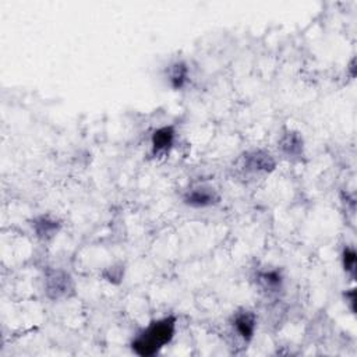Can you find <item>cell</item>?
Instances as JSON below:
<instances>
[{"label":"cell","mask_w":357,"mask_h":357,"mask_svg":"<svg viewBox=\"0 0 357 357\" xmlns=\"http://www.w3.org/2000/svg\"><path fill=\"white\" fill-rule=\"evenodd\" d=\"M176 333V317L169 315L152 321L131 342V349L141 357L156 354L163 346L172 342Z\"/></svg>","instance_id":"cell-1"},{"label":"cell","mask_w":357,"mask_h":357,"mask_svg":"<svg viewBox=\"0 0 357 357\" xmlns=\"http://www.w3.org/2000/svg\"><path fill=\"white\" fill-rule=\"evenodd\" d=\"M276 167L275 156L262 148H254L244 151L233 162L234 177L243 180L244 183H252L262 180L269 176Z\"/></svg>","instance_id":"cell-2"},{"label":"cell","mask_w":357,"mask_h":357,"mask_svg":"<svg viewBox=\"0 0 357 357\" xmlns=\"http://www.w3.org/2000/svg\"><path fill=\"white\" fill-rule=\"evenodd\" d=\"M45 294L52 301L67 300L75 294V282L73 276L63 269H47L43 278Z\"/></svg>","instance_id":"cell-3"},{"label":"cell","mask_w":357,"mask_h":357,"mask_svg":"<svg viewBox=\"0 0 357 357\" xmlns=\"http://www.w3.org/2000/svg\"><path fill=\"white\" fill-rule=\"evenodd\" d=\"M220 202V194L219 191L205 183L194 184L185 192L183 194V204H185L190 208L202 209V208H211Z\"/></svg>","instance_id":"cell-4"},{"label":"cell","mask_w":357,"mask_h":357,"mask_svg":"<svg viewBox=\"0 0 357 357\" xmlns=\"http://www.w3.org/2000/svg\"><path fill=\"white\" fill-rule=\"evenodd\" d=\"M278 149L283 158L300 160L304 156V138L298 131L287 128L279 135Z\"/></svg>","instance_id":"cell-5"},{"label":"cell","mask_w":357,"mask_h":357,"mask_svg":"<svg viewBox=\"0 0 357 357\" xmlns=\"http://www.w3.org/2000/svg\"><path fill=\"white\" fill-rule=\"evenodd\" d=\"M230 324L233 333H236V336L243 342L248 343L254 337L257 329V314L252 310L241 308L233 314Z\"/></svg>","instance_id":"cell-6"},{"label":"cell","mask_w":357,"mask_h":357,"mask_svg":"<svg viewBox=\"0 0 357 357\" xmlns=\"http://www.w3.org/2000/svg\"><path fill=\"white\" fill-rule=\"evenodd\" d=\"M31 226H32L35 236L40 241L49 243L59 234V231L61 229V222L50 213H42L32 219Z\"/></svg>","instance_id":"cell-7"},{"label":"cell","mask_w":357,"mask_h":357,"mask_svg":"<svg viewBox=\"0 0 357 357\" xmlns=\"http://www.w3.org/2000/svg\"><path fill=\"white\" fill-rule=\"evenodd\" d=\"M255 284L257 287L265 293L266 296L278 294L283 290L284 278L282 275L280 269L271 268V269H262L255 273Z\"/></svg>","instance_id":"cell-8"},{"label":"cell","mask_w":357,"mask_h":357,"mask_svg":"<svg viewBox=\"0 0 357 357\" xmlns=\"http://www.w3.org/2000/svg\"><path fill=\"white\" fill-rule=\"evenodd\" d=\"M174 139H176V131L173 126H163L156 128L151 137L152 155L155 158L169 155L170 149L174 145Z\"/></svg>","instance_id":"cell-9"},{"label":"cell","mask_w":357,"mask_h":357,"mask_svg":"<svg viewBox=\"0 0 357 357\" xmlns=\"http://www.w3.org/2000/svg\"><path fill=\"white\" fill-rule=\"evenodd\" d=\"M166 78L169 85L173 89H183L188 79H190V68L188 64L183 60H177L174 63H172L167 68H166Z\"/></svg>","instance_id":"cell-10"},{"label":"cell","mask_w":357,"mask_h":357,"mask_svg":"<svg viewBox=\"0 0 357 357\" xmlns=\"http://www.w3.org/2000/svg\"><path fill=\"white\" fill-rule=\"evenodd\" d=\"M342 266L344 272L351 278H356V250L351 245H346L342 251Z\"/></svg>","instance_id":"cell-11"},{"label":"cell","mask_w":357,"mask_h":357,"mask_svg":"<svg viewBox=\"0 0 357 357\" xmlns=\"http://www.w3.org/2000/svg\"><path fill=\"white\" fill-rule=\"evenodd\" d=\"M124 276V269L121 265H112L103 272V278L110 283H119L121 282Z\"/></svg>","instance_id":"cell-12"},{"label":"cell","mask_w":357,"mask_h":357,"mask_svg":"<svg viewBox=\"0 0 357 357\" xmlns=\"http://www.w3.org/2000/svg\"><path fill=\"white\" fill-rule=\"evenodd\" d=\"M346 300L350 304V310L354 312L356 311V291L353 289H350V291L346 293Z\"/></svg>","instance_id":"cell-13"}]
</instances>
